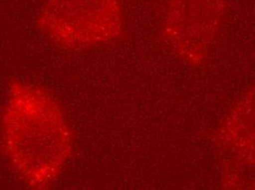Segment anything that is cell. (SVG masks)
<instances>
[{
	"label": "cell",
	"mask_w": 255,
	"mask_h": 190,
	"mask_svg": "<svg viewBox=\"0 0 255 190\" xmlns=\"http://www.w3.org/2000/svg\"><path fill=\"white\" fill-rule=\"evenodd\" d=\"M3 150L33 188L55 181L72 153V132L60 105L43 89L14 82L2 115Z\"/></svg>",
	"instance_id": "6da1fadb"
},
{
	"label": "cell",
	"mask_w": 255,
	"mask_h": 190,
	"mask_svg": "<svg viewBox=\"0 0 255 190\" xmlns=\"http://www.w3.org/2000/svg\"><path fill=\"white\" fill-rule=\"evenodd\" d=\"M36 24L67 49L108 43L124 26L121 0H45Z\"/></svg>",
	"instance_id": "7a4b0ae2"
},
{
	"label": "cell",
	"mask_w": 255,
	"mask_h": 190,
	"mask_svg": "<svg viewBox=\"0 0 255 190\" xmlns=\"http://www.w3.org/2000/svg\"><path fill=\"white\" fill-rule=\"evenodd\" d=\"M226 7L227 0H168L164 38L183 60L199 64L217 38Z\"/></svg>",
	"instance_id": "3957f363"
},
{
	"label": "cell",
	"mask_w": 255,
	"mask_h": 190,
	"mask_svg": "<svg viewBox=\"0 0 255 190\" xmlns=\"http://www.w3.org/2000/svg\"><path fill=\"white\" fill-rule=\"evenodd\" d=\"M217 143L236 160L255 165V86L233 105L217 132Z\"/></svg>",
	"instance_id": "277c9868"
}]
</instances>
